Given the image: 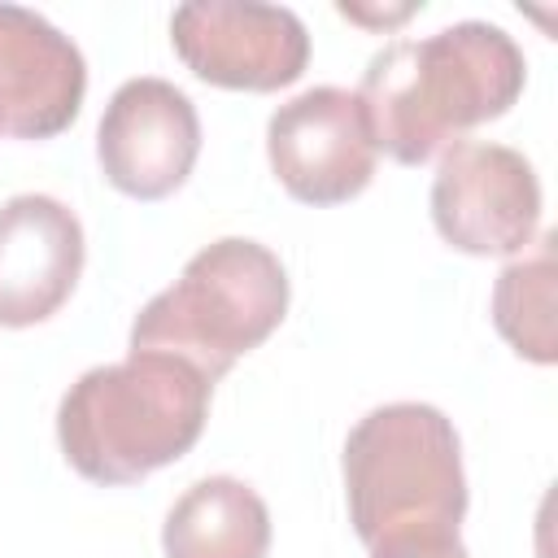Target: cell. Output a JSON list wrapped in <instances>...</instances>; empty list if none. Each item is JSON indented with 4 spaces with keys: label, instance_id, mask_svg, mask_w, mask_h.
Segmentation results:
<instances>
[{
    "label": "cell",
    "instance_id": "8",
    "mask_svg": "<svg viewBox=\"0 0 558 558\" xmlns=\"http://www.w3.org/2000/svg\"><path fill=\"white\" fill-rule=\"evenodd\" d=\"M201 157V118L183 87L157 74L126 78L96 126L100 174L131 201L179 192Z\"/></svg>",
    "mask_w": 558,
    "mask_h": 558
},
{
    "label": "cell",
    "instance_id": "14",
    "mask_svg": "<svg viewBox=\"0 0 558 558\" xmlns=\"http://www.w3.org/2000/svg\"><path fill=\"white\" fill-rule=\"evenodd\" d=\"M336 9H340V17H349V22H366V26H392V22L414 17L423 4H401V9H384V13H375V9H357V4H336Z\"/></svg>",
    "mask_w": 558,
    "mask_h": 558
},
{
    "label": "cell",
    "instance_id": "2",
    "mask_svg": "<svg viewBox=\"0 0 558 558\" xmlns=\"http://www.w3.org/2000/svg\"><path fill=\"white\" fill-rule=\"evenodd\" d=\"M214 384L170 353H126L83 371L57 405L65 462L105 488L179 462L205 432Z\"/></svg>",
    "mask_w": 558,
    "mask_h": 558
},
{
    "label": "cell",
    "instance_id": "1",
    "mask_svg": "<svg viewBox=\"0 0 558 558\" xmlns=\"http://www.w3.org/2000/svg\"><path fill=\"white\" fill-rule=\"evenodd\" d=\"M527 61L514 35L493 22H453L423 39L384 44L357 83L375 148L401 166H423L471 126L514 109Z\"/></svg>",
    "mask_w": 558,
    "mask_h": 558
},
{
    "label": "cell",
    "instance_id": "3",
    "mask_svg": "<svg viewBox=\"0 0 558 558\" xmlns=\"http://www.w3.org/2000/svg\"><path fill=\"white\" fill-rule=\"evenodd\" d=\"M349 523L366 549L392 541L458 536L466 514L462 440L445 410L388 401L362 414L344 440Z\"/></svg>",
    "mask_w": 558,
    "mask_h": 558
},
{
    "label": "cell",
    "instance_id": "11",
    "mask_svg": "<svg viewBox=\"0 0 558 558\" xmlns=\"http://www.w3.org/2000/svg\"><path fill=\"white\" fill-rule=\"evenodd\" d=\"M166 558H266L270 554V510L235 475L196 480L161 523Z\"/></svg>",
    "mask_w": 558,
    "mask_h": 558
},
{
    "label": "cell",
    "instance_id": "6",
    "mask_svg": "<svg viewBox=\"0 0 558 558\" xmlns=\"http://www.w3.org/2000/svg\"><path fill=\"white\" fill-rule=\"evenodd\" d=\"M266 157L301 205H344L375 179V131L357 92L318 83L283 100L266 122Z\"/></svg>",
    "mask_w": 558,
    "mask_h": 558
},
{
    "label": "cell",
    "instance_id": "7",
    "mask_svg": "<svg viewBox=\"0 0 558 558\" xmlns=\"http://www.w3.org/2000/svg\"><path fill=\"white\" fill-rule=\"evenodd\" d=\"M179 61L209 87L279 92L310 65V31L283 4L192 0L170 13Z\"/></svg>",
    "mask_w": 558,
    "mask_h": 558
},
{
    "label": "cell",
    "instance_id": "4",
    "mask_svg": "<svg viewBox=\"0 0 558 558\" xmlns=\"http://www.w3.org/2000/svg\"><path fill=\"white\" fill-rule=\"evenodd\" d=\"M292 283L283 262L244 235L205 244L183 275L131 323V353H170L218 384L283 323Z\"/></svg>",
    "mask_w": 558,
    "mask_h": 558
},
{
    "label": "cell",
    "instance_id": "12",
    "mask_svg": "<svg viewBox=\"0 0 558 558\" xmlns=\"http://www.w3.org/2000/svg\"><path fill=\"white\" fill-rule=\"evenodd\" d=\"M554 231H541L532 248L501 266L493 283V327L497 336L527 362L554 366L558 362V331H554Z\"/></svg>",
    "mask_w": 558,
    "mask_h": 558
},
{
    "label": "cell",
    "instance_id": "5",
    "mask_svg": "<svg viewBox=\"0 0 558 558\" xmlns=\"http://www.w3.org/2000/svg\"><path fill=\"white\" fill-rule=\"evenodd\" d=\"M432 222L466 257H514L541 227V179L510 144L458 140L432 179Z\"/></svg>",
    "mask_w": 558,
    "mask_h": 558
},
{
    "label": "cell",
    "instance_id": "10",
    "mask_svg": "<svg viewBox=\"0 0 558 558\" xmlns=\"http://www.w3.org/2000/svg\"><path fill=\"white\" fill-rule=\"evenodd\" d=\"M87 96V61L78 44L44 13L0 4V135L52 140Z\"/></svg>",
    "mask_w": 558,
    "mask_h": 558
},
{
    "label": "cell",
    "instance_id": "13",
    "mask_svg": "<svg viewBox=\"0 0 558 558\" xmlns=\"http://www.w3.org/2000/svg\"><path fill=\"white\" fill-rule=\"evenodd\" d=\"M371 558H471L462 536H427V541H392L375 545Z\"/></svg>",
    "mask_w": 558,
    "mask_h": 558
},
{
    "label": "cell",
    "instance_id": "9",
    "mask_svg": "<svg viewBox=\"0 0 558 558\" xmlns=\"http://www.w3.org/2000/svg\"><path fill=\"white\" fill-rule=\"evenodd\" d=\"M87 240L78 214L44 192L0 205V327L48 323L78 288Z\"/></svg>",
    "mask_w": 558,
    "mask_h": 558
}]
</instances>
